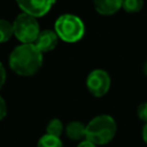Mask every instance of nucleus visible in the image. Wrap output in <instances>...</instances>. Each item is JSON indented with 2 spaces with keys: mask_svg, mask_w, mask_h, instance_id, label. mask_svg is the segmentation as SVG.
Here are the masks:
<instances>
[{
  "mask_svg": "<svg viewBox=\"0 0 147 147\" xmlns=\"http://www.w3.org/2000/svg\"><path fill=\"white\" fill-rule=\"evenodd\" d=\"M41 65L42 53L33 44L18 45L9 55V67L18 76H33Z\"/></svg>",
  "mask_w": 147,
  "mask_h": 147,
  "instance_id": "obj_1",
  "label": "nucleus"
},
{
  "mask_svg": "<svg viewBox=\"0 0 147 147\" xmlns=\"http://www.w3.org/2000/svg\"><path fill=\"white\" fill-rule=\"evenodd\" d=\"M115 119L109 115H99L86 125L85 140L96 145L108 144L116 133Z\"/></svg>",
  "mask_w": 147,
  "mask_h": 147,
  "instance_id": "obj_2",
  "label": "nucleus"
},
{
  "mask_svg": "<svg viewBox=\"0 0 147 147\" xmlns=\"http://www.w3.org/2000/svg\"><path fill=\"white\" fill-rule=\"evenodd\" d=\"M55 32L57 37L67 42H75L82 39L85 33L83 21L72 14H63L55 22Z\"/></svg>",
  "mask_w": 147,
  "mask_h": 147,
  "instance_id": "obj_3",
  "label": "nucleus"
},
{
  "mask_svg": "<svg viewBox=\"0 0 147 147\" xmlns=\"http://www.w3.org/2000/svg\"><path fill=\"white\" fill-rule=\"evenodd\" d=\"M14 36L22 44H34L40 30L37 20L28 14H20L13 23Z\"/></svg>",
  "mask_w": 147,
  "mask_h": 147,
  "instance_id": "obj_4",
  "label": "nucleus"
},
{
  "mask_svg": "<svg viewBox=\"0 0 147 147\" xmlns=\"http://www.w3.org/2000/svg\"><path fill=\"white\" fill-rule=\"evenodd\" d=\"M86 86L90 93L96 98L107 94L110 87V77L107 71L102 69H95L91 71L86 79Z\"/></svg>",
  "mask_w": 147,
  "mask_h": 147,
  "instance_id": "obj_5",
  "label": "nucleus"
},
{
  "mask_svg": "<svg viewBox=\"0 0 147 147\" xmlns=\"http://www.w3.org/2000/svg\"><path fill=\"white\" fill-rule=\"evenodd\" d=\"M18 7L23 10L24 14H28L32 17H40L44 16L49 11L52 6L54 5L53 1H34V0H23V1H17Z\"/></svg>",
  "mask_w": 147,
  "mask_h": 147,
  "instance_id": "obj_6",
  "label": "nucleus"
},
{
  "mask_svg": "<svg viewBox=\"0 0 147 147\" xmlns=\"http://www.w3.org/2000/svg\"><path fill=\"white\" fill-rule=\"evenodd\" d=\"M57 41H59V37L55 31L42 30V31H40V33L33 45L41 53H45V52H49V51L54 49L55 46L57 45Z\"/></svg>",
  "mask_w": 147,
  "mask_h": 147,
  "instance_id": "obj_7",
  "label": "nucleus"
},
{
  "mask_svg": "<svg viewBox=\"0 0 147 147\" xmlns=\"http://www.w3.org/2000/svg\"><path fill=\"white\" fill-rule=\"evenodd\" d=\"M122 2L119 0H98L94 1V8L101 15H113L122 8Z\"/></svg>",
  "mask_w": 147,
  "mask_h": 147,
  "instance_id": "obj_8",
  "label": "nucleus"
},
{
  "mask_svg": "<svg viewBox=\"0 0 147 147\" xmlns=\"http://www.w3.org/2000/svg\"><path fill=\"white\" fill-rule=\"evenodd\" d=\"M65 133L71 140H80L86 136V126L78 121L70 122L65 127Z\"/></svg>",
  "mask_w": 147,
  "mask_h": 147,
  "instance_id": "obj_9",
  "label": "nucleus"
},
{
  "mask_svg": "<svg viewBox=\"0 0 147 147\" xmlns=\"http://www.w3.org/2000/svg\"><path fill=\"white\" fill-rule=\"evenodd\" d=\"M63 132V124L59 118H53L48 122L46 127V134L59 138Z\"/></svg>",
  "mask_w": 147,
  "mask_h": 147,
  "instance_id": "obj_10",
  "label": "nucleus"
},
{
  "mask_svg": "<svg viewBox=\"0 0 147 147\" xmlns=\"http://www.w3.org/2000/svg\"><path fill=\"white\" fill-rule=\"evenodd\" d=\"M37 147H63V144L60 138L45 134L38 140Z\"/></svg>",
  "mask_w": 147,
  "mask_h": 147,
  "instance_id": "obj_11",
  "label": "nucleus"
},
{
  "mask_svg": "<svg viewBox=\"0 0 147 147\" xmlns=\"http://www.w3.org/2000/svg\"><path fill=\"white\" fill-rule=\"evenodd\" d=\"M13 34V24H10L7 20H0V42L9 40Z\"/></svg>",
  "mask_w": 147,
  "mask_h": 147,
  "instance_id": "obj_12",
  "label": "nucleus"
},
{
  "mask_svg": "<svg viewBox=\"0 0 147 147\" xmlns=\"http://www.w3.org/2000/svg\"><path fill=\"white\" fill-rule=\"evenodd\" d=\"M144 2L140 0H125L122 2V8L127 13H138L142 9Z\"/></svg>",
  "mask_w": 147,
  "mask_h": 147,
  "instance_id": "obj_13",
  "label": "nucleus"
},
{
  "mask_svg": "<svg viewBox=\"0 0 147 147\" xmlns=\"http://www.w3.org/2000/svg\"><path fill=\"white\" fill-rule=\"evenodd\" d=\"M137 114H138L139 119H141L142 122H146V123H147V102L140 103V105L138 106Z\"/></svg>",
  "mask_w": 147,
  "mask_h": 147,
  "instance_id": "obj_14",
  "label": "nucleus"
},
{
  "mask_svg": "<svg viewBox=\"0 0 147 147\" xmlns=\"http://www.w3.org/2000/svg\"><path fill=\"white\" fill-rule=\"evenodd\" d=\"M6 114H7V106L5 100L0 96V121L6 116Z\"/></svg>",
  "mask_w": 147,
  "mask_h": 147,
  "instance_id": "obj_15",
  "label": "nucleus"
},
{
  "mask_svg": "<svg viewBox=\"0 0 147 147\" xmlns=\"http://www.w3.org/2000/svg\"><path fill=\"white\" fill-rule=\"evenodd\" d=\"M6 82V70H5V67L2 65V63L0 62V88L3 86Z\"/></svg>",
  "mask_w": 147,
  "mask_h": 147,
  "instance_id": "obj_16",
  "label": "nucleus"
},
{
  "mask_svg": "<svg viewBox=\"0 0 147 147\" xmlns=\"http://www.w3.org/2000/svg\"><path fill=\"white\" fill-rule=\"evenodd\" d=\"M77 147H96V146H95L94 144L87 141V140H83V141H80V142L78 144Z\"/></svg>",
  "mask_w": 147,
  "mask_h": 147,
  "instance_id": "obj_17",
  "label": "nucleus"
},
{
  "mask_svg": "<svg viewBox=\"0 0 147 147\" xmlns=\"http://www.w3.org/2000/svg\"><path fill=\"white\" fill-rule=\"evenodd\" d=\"M142 139H144V141L147 144V123L145 124V126H144V129H142Z\"/></svg>",
  "mask_w": 147,
  "mask_h": 147,
  "instance_id": "obj_18",
  "label": "nucleus"
},
{
  "mask_svg": "<svg viewBox=\"0 0 147 147\" xmlns=\"http://www.w3.org/2000/svg\"><path fill=\"white\" fill-rule=\"evenodd\" d=\"M144 71H145V74H146V76H147V62H146V64H145V67H144Z\"/></svg>",
  "mask_w": 147,
  "mask_h": 147,
  "instance_id": "obj_19",
  "label": "nucleus"
}]
</instances>
